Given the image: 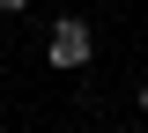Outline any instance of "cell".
I'll use <instances>...</instances> for the list:
<instances>
[{
	"label": "cell",
	"mask_w": 148,
	"mask_h": 133,
	"mask_svg": "<svg viewBox=\"0 0 148 133\" xmlns=\"http://www.w3.org/2000/svg\"><path fill=\"white\" fill-rule=\"evenodd\" d=\"M45 59H52L59 74L89 67V59H96V37H89V22H82V15H59V22H52V37H45Z\"/></svg>",
	"instance_id": "obj_1"
},
{
	"label": "cell",
	"mask_w": 148,
	"mask_h": 133,
	"mask_svg": "<svg viewBox=\"0 0 148 133\" xmlns=\"http://www.w3.org/2000/svg\"><path fill=\"white\" fill-rule=\"evenodd\" d=\"M0 8H8V15H22V8H30V0H0Z\"/></svg>",
	"instance_id": "obj_2"
},
{
	"label": "cell",
	"mask_w": 148,
	"mask_h": 133,
	"mask_svg": "<svg viewBox=\"0 0 148 133\" xmlns=\"http://www.w3.org/2000/svg\"><path fill=\"white\" fill-rule=\"evenodd\" d=\"M141 118H148V81H141Z\"/></svg>",
	"instance_id": "obj_3"
}]
</instances>
